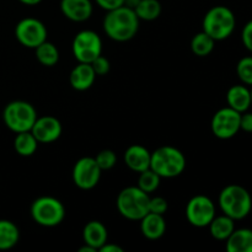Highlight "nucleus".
<instances>
[{"mask_svg": "<svg viewBox=\"0 0 252 252\" xmlns=\"http://www.w3.org/2000/svg\"><path fill=\"white\" fill-rule=\"evenodd\" d=\"M138 19L143 21H154L161 14V4L159 0H140L134 9Z\"/></svg>", "mask_w": 252, "mask_h": 252, "instance_id": "obj_24", "label": "nucleus"}, {"mask_svg": "<svg viewBox=\"0 0 252 252\" xmlns=\"http://www.w3.org/2000/svg\"><path fill=\"white\" fill-rule=\"evenodd\" d=\"M240 129L244 132L252 133V113L251 112H243L240 117Z\"/></svg>", "mask_w": 252, "mask_h": 252, "instance_id": "obj_34", "label": "nucleus"}, {"mask_svg": "<svg viewBox=\"0 0 252 252\" xmlns=\"http://www.w3.org/2000/svg\"><path fill=\"white\" fill-rule=\"evenodd\" d=\"M96 162L97 165L100 166V169L102 170H110L112 169L113 166L116 165L117 162V157H116L115 153L110 149H105V150H101L95 158Z\"/></svg>", "mask_w": 252, "mask_h": 252, "instance_id": "obj_29", "label": "nucleus"}, {"mask_svg": "<svg viewBox=\"0 0 252 252\" xmlns=\"http://www.w3.org/2000/svg\"><path fill=\"white\" fill-rule=\"evenodd\" d=\"M90 65L93 66L96 76L106 75V74H108V71H110V69H111L110 61H108L106 57H103L102 54H101V56H98L96 59H94V61L90 63Z\"/></svg>", "mask_w": 252, "mask_h": 252, "instance_id": "obj_30", "label": "nucleus"}, {"mask_svg": "<svg viewBox=\"0 0 252 252\" xmlns=\"http://www.w3.org/2000/svg\"><path fill=\"white\" fill-rule=\"evenodd\" d=\"M152 153L140 144H133L127 148L125 153V162L132 171L140 174L150 169Z\"/></svg>", "mask_w": 252, "mask_h": 252, "instance_id": "obj_15", "label": "nucleus"}, {"mask_svg": "<svg viewBox=\"0 0 252 252\" xmlns=\"http://www.w3.org/2000/svg\"><path fill=\"white\" fill-rule=\"evenodd\" d=\"M149 193L139 187L129 186L123 189L117 197V209L122 217L129 220H140L149 213Z\"/></svg>", "mask_w": 252, "mask_h": 252, "instance_id": "obj_4", "label": "nucleus"}, {"mask_svg": "<svg viewBox=\"0 0 252 252\" xmlns=\"http://www.w3.org/2000/svg\"><path fill=\"white\" fill-rule=\"evenodd\" d=\"M216 41L209 34L202 31L197 33L191 41V51L198 57H207L213 52Z\"/></svg>", "mask_w": 252, "mask_h": 252, "instance_id": "obj_26", "label": "nucleus"}, {"mask_svg": "<svg viewBox=\"0 0 252 252\" xmlns=\"http://www.w3.org/2000/svg\"><path fill=\"white\" fill-rule=\"evenodd\" d=\"M167 201L162 197H150L149 199V212L164 216L167 211Z\"/></svg>", "mask_w": 252, "mask_h": 252, "instance_id": "obj_31", "label": "nucleus"}, {"mask_svg": "<svg viewBox=\"0 0 252 252\" xmlns=\"http://www.w3.org/2000/svg\"><path fill=\"white\" fill-rule=\"evenodd\" d=\"M95 251H96L95 249L91 248L90 245H86V244L83 246V248L79 249V252H95Z\"/></svg>", "mask_w": 252, "mask_h": 252, "instance_id": "obj_38", "label": "nucleus"}, {"mask_svg": "<svg viewBox=\"0 0 252 252\" xmlns=\"http://www.w3.org/2000/svg\"><path fill=\"white\" fill-rule=\"evenodd\" d=\"M96 4L106 11H111L125 5V0H96Z\"/></svg>", "mask_w": 252, "mask_h": 252, "instance_id": "obj_33", "label": "nucleus"}, {"mask_svg": "<svg viewBox=\"0 0 252 252\" xmlns=\"http://www.w3.org/2000/svg\"><path fill=\"white\" fill-rule=\"evenodd\" d=\"M216 217V206L209 197L198 194L192 197L186 206V218L196 228H206Z\"/></svg>", "mask_w": 252, "mask_h": 252, "instance_id": "obj_9", "label": "nucleus"}, {"mask_svg": "<svg viewBox=\"0 0 252 252\" xmlns=\"http://www.w3.org/2000/svg\"><path fill=\"white\" fill-rule=\"evenodd\" d=\"M235 26V15L229 7L223 5L209 9L203 19V31L214 41H223L228 38L234 32Z\"/></svg>", "mask_w": 252, "mask_h": 252, "instance_id": "obj_5", "label": "nucleus"}, {"mask_svg": "<svg viewBox=\"0 0 252 252\" xmlns=\"http://www.w3.org/2000/svg\"><path fill=\"white\" fill-rule=\"evenodd\" d=\"M19 1L22 2V4H25V5H29V6H33V5L39 4L42 0H19Z\"/></svg>", "mask_w": 252, "mask_h": 252, "instance_id": "obj_37", "label": "nucleus"}, {"mask_svg": "<svg viewBox=\"0 0 252 252\" xmlns=\"http://www.w3.org/2000/svg\"><path fill=\"white\" fill-rule=\"evenodd\" d=\"M20 239V230L16 224L6 219H0V250H10Z\"/></svg>", "mask_w": 252, "mask_h": 252, "instance_id": "obj_22", "label": "nucleus"}, {"mask_svg": "<svg viewBox=\"0 0 252 252\" xmlns=\"http://www.w3.org/2000/svg\"><path fill=\"white\" fill-rule=\"evenodd\" d=\"M225 243L228 252H252V230L248 228L235 229Z\"/></svg>", "mask_w": 252, "mask_h": 252, "instance_id": "obj_20", "label": "nucleus"}, {"mask_svg": "<svg viewBox=\"0 0 252 252\" xmlns=\"http://www.w3.org/2000/svg\"><path fill=\"white\" fill-rule=\"evenodd\" d=\"M150 169L161 179L180 176L186 169V158L177 148L165 145L152 153Z\"/></svg>", "mask_w": 252, "mask_h": 252, "instance_id": "obj_3", "label": "nucleus"}, {"mask_svg": "<svg viewBox=\"0 0 252 252\" xmlns=\"http://www.w3.org/2000/svg\"><path fill=\"white\" fill-rule=\"evenodd\" d=\"M219 207L225 216L234 220H241L250 214L252 198L245 187L240 185H228L219 193Z\"/></svg>", "mask_w": 252, "mask_h": 252, "instance_id": "obj_2", "label": "nucleus"}, {"mask_svg": "<svg viewBox=\"0 0 252 252\" xmlns=\"http://www.w3.org/2000/svg\"><path fill=\"white\" fill-rule=\"evenodd\" d=\"M250 93H251V102H252V88H251V90H250Z\"/></svg>", "mask_w": 252, "mask_h": 252, "instance_id": "obj_39", "label": "nucleus"}, {"mask_svg": "<svg viewBox=\"0 0 252 252\" xmlns=\"http://www.w3.org/2000/svg\"><path fill=\"white\" fill-rule=\"evenodd\" d=\"M208 226L211 235L214 239L219 241H225L231 235V233L235 230V220L231 219L230 217L225 216V214L219 217L216 216Z\"/></svg>", "mask_w": 252, "mask_h": 252, "instance_id": "obj_21", "label": "nucleus"}, {"mask_svg": "<svg viewBox=\"0 0 252 252\" xmlns=\"http://www.w3.org/2000/svg\"><path fill=\"white\" fill-rule=\"evenodd\" d=\"M96 74L89 63H79L74 66L69 75V81L74 90L85 91L94 85Z\"/></svg>", "mask_w": 252, "mask_h": 252, "instance_id": "obj_16", "label": "nucleus"}, {"mask_svg": "<svg viewBox=\"0 0 252 252\" xmlns=\"http://www.w3.org/2000/svg\"><path fill=\"white\" fill-rule=\"evenodd\" d=\"M37 147H38V142L32 134L31 130L29 132H21L17 133L14 140V148L16 153L21 157H31L36 153Z\"/></svg>", "mask_w": 252, "mask_h": 252, "instance_id": "obj_23", "label": "nucleus"}, {"mask_svg": "<svg viewBox=\"0 0 252 252\" xmlns=\"http://www.w3.org/2000/svg\"><path fill=\"white\" fill-rule=\"evenodd\" d=\"M100 166L95 158L84 157L75 162L73 167V181L80 189H93L101 179Z\"/></svg>", "mask_w": 252, "mask_h": 252, "instance_id": "obj_12", "label": "nucleus"}, {"mask_svg": "<svg viewBox=\"0 0 252 252\" xmlns=\"http://www.w3.org/2000/svg\"><path fill=\"white\" fill-rule=\"evenodd\" d=\"M139 1H140V0H125V5H126V6L130 7V9L134 10L135 6L139 4Z\"/></svg>", "mask_w": 252, "mask_h": 252, "instance_id": "obj_36", "label": "nucleus"}, {"mask_svg": "<svg viewBox=\"0 0 252 252\" xmlns=\"http://www.w3.org/2000/svg\"><path fill=\"white\" fill-rule=\"evenodd\" d=\"M139 221L140 231L149 240H158V239L162 238L166 231V221L161 214L149 212Z\"/></svg>", "mask_w": 252, "mask_h": 252, "instance_id": "obj_17", "label": "nucleus"}, {"mask_svg": "<svg viewBox=\"0 0 252 252\" xmlns=\"http://www.w3.org/2000/svg\"><path fill=\"white\" fill-rule=\"evenodd\" d=\"M98 251L100 252H123V249L121 248V246L116 245V244L106 243Z\"/></svg>", "mask_w": 252, "mask_h": 252, "instance_id": "obj_35", "label": "nucleus"}, {"mask_svg": "<svg viewBox=\"0 0 252 252\" xmlns=\"http://www.w3.org/2000/svg\"><path fill=\"white\" fill-rule=\"evenodd\" d=\"M61 10L70 21L84 22L93 15V4L90 0H61Z\"/></svg>", "mask_w": 252, "mask_h": 252, "instance_id": "obj_14", "label": "nucleus"}, {"mask_svg": "<svg viewBox=\"0 0 252 252\" xmlns=\"http://www.w3.org/2000/svg\"><path fill=\"white\" fill-rule=\"evenodd\" d=\"M71 49L79 63L90 64L94 59L102 54V41L95 31L83 30L74 37Z\"/></svg>", "mask_w": 252, "mask_h": 252, "instance_id": "obj_8", "label": "nucleus"}, {"mask_svg": "<svg viewBox=\"0 0 252 252\" xmlns=\"http://www.w3.org/2000/svg\"><path fill=\"white\" fill-rule=\"evenodd\" d=\"M62 130H63L62 123L53 116L37 117L36 122L31 128V133L34 135L37 142L43 144L56 142L62 135Z\"/></svg>", "mask_w": 252, "mask_h": 252, "instance_id": "obj_13", "label": "nucleus"}, {"mask_svg": "<svg viewBox=\"0 0 252 252\" xmlns=\"http://www.w3.org/2000/svg\"><path fill=\"white\" fill-rule=\"evenodd\" d=\"M47 29L44 24L34 17H26L19 21L15 27L17 41L27 48H36L47 41Z\"/></svg>", "mask_w": 252, "mask_h": 252, "instance_id": "obj_10", "label": "nucleus"}, {"mask_svg": "<svg viewBox=\"0 0 252 252\" xmlns=\"http://www.w3.org/2000/svg\"><path fill=\"white\" fill-rule=\"evenodd\" d=\"M226 102L238 112H246L252 105L250 89L246 85H233L226 93Z\"/></svg>", "mask_w": 252, "mask_h": 252, "instance_id": "obj_19", "label": "nucleus"}, {"mask_svg": "<svg viewBox=\"0 0 252 252\" xmlns=\"http://www.w3.org/2000/svg\"><path fill=\"white\" fill-rule=\"evenodd\" d=\"M84 244L90 245L96 251L100 250L108 239V233L106 226L98 220H91L84 226L83 230Z\"/></svg>", "mask_w": 252, "mask_h": 252, "instance_id": "obj_18", "label": "nucleus"}, {"mask_svg": "<svg viewBox=\"0 0 252 252\" xmlns=\"http://www.w3.org/2000/svg\"><path fill=\"white\" fill-rule=\"evenodd\" d=\"M2 120L6 127L16 134L29 132L37 120V111L26 101H12L5 106Z\"/></svg>", "mask_w": 252, "mask_h": 252, "instance_id": "obj_6", "label": "nucleus"}, {"mask_svg": "<svg viewBox=\"0 0 252 252\" xmlns=\"http://www.w3.org/2000/svg\"><path fill=\"white\" fill-rule=\"evenodd\" d=\"M241 113L231 107H223L212 118V132L219 139H230L240 130Z\"/></svg>", "mask_w": 252, "mask_h": 252, "instance_id": "obj_11", "label": "nucleus"}, {"mask_svg": "<svg viewBox=\"0 0 252 252\" xmlns=\"http://www.w3.org/2000/svg\"><path fill=\"white\" fill-rule=\"evenodd\" d=\"M236 74L241 83L252 86V57H244L236 65Z\"/></svg>", "mask_w": 252, "mask_h": 252, "instance_id": "obj_28", "label": "nucleus"}, {"mask_svg": "<svg viewBox=\"0 0 252 252\" xmlns=\"http://www.w3.org/2000/svg\"><path fill=\"white\" fill-rule=\"evenodd\" d=\"M31 217L38 225L44 228H53L64 220L65 208L59 199L43 196L37 198L32 203Z\"/></svg>", "mask_w": 252, "mask_h": 252, "instance_id": "obj_7", "label": "nucleus"}, {"mask_svg": "<svg viewBox=\"0 0 252 252\" xmlns=\"http://www.w3.org/2000/svg\"><path fill=\"white\" fill-rule=\"evenodd\" d=\"M139 21L134 10L123 5L107 11V15L103 19V30L113 41L126 42L137 34Z\"/></svg>", "mask_w": 252, "mask_h": 252, "instance_id": "obj_1", "label": "nucleus"}, {"mask_svg": "<svg viewBox=\"0 0 252 252\" xmlns=\"http://www.w3.org/2000/svg\"><path fill=\"white\" fill-rule=\"evenodd\" d=\"M160 180L161 177L157 172L153 171L152 169H148L140 172L139 179H138V187L147 193H153L160 186Z\"/></svg>", "mask_w": 252, "mask_h": 252, "instance_id": "obj_27", "label": "nucleus"}, {"mask_svg": "<svg viewBox=\"0 0 252 252\" xmlns=\"http://www.w3.org/2000/svg\"><path fill=\"white\" fill-rule=\"evenodd\" d=\"M36 51V58L42 65L53 66L59 61V51L53 43L48 41H44L34 48Z\"/></svg>", "mask_w": 252, "mask_h": 252, "instance_id": "obj_25", "label": "nucleus"}, {"mask_svg": "<svg viewBox=\"0 0 252 252\" xmlns=\"http://www.w3.org/2000/svg\"><path fill=\"white\" fill-rule=\"evenodd\" d=\"M241 39H243L245 48L252 53V20L244 26L243 32H241Z\"/></svg>", "mask_w": 252, "mask_h": 252, "instance_id": "obj_32", "label": "nucleus"}]
</instances>
